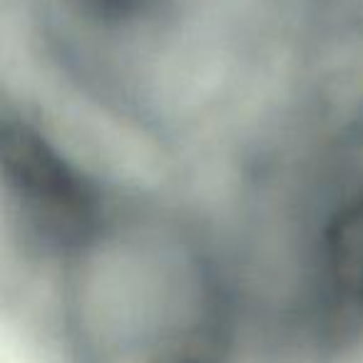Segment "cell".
<instances>
[{
    "label": "cell",
    "instance_id": "6da1fadb",
    "mask_svg": "<svg viewBox=\"0 0 363 363\" xmlns=\"http://www.w3.org/2000/svg\"><path fill=\"white\" fill-rule=\"evenodd\" d=\"M0 164L11 199L30 229L52 247H80L97 229L90 182L28 122L6 117Z\"/></svg>",
    "mask_w": 363,
    "mask_h": 363
},
{
    "label": "cell",
    "instance_id": "7a4b0ae2",
    "mask_svg": "<svg viewBox=\"0 0 363 363\" xmlns=\"http://www.w3.org/2000/svg\"><path fill=\"white\" fill-rule=\"evenodd\" d=\"M323 269L338 301L363 311V192L343 204L328 222Z\"/></svg>",
    "mask_w": 363,
    "mask_h": 363
},
{
    "label": "cell",
    "instance_id": "3957f363",
    "mask_svg": "<svg viewBox=\"0 0 363 363\" xmlns=\"http://www.w3.org/2000/svg\"><path fill=\"white\" fill-rule=\"evenodd\" d=\"M82 18L105 26H122L147 16L160 0H65Z\"/></svg>",
    "mask_w": 363,
    "mask_h": 363
}]
</instances>
